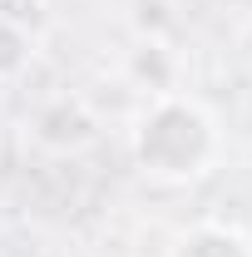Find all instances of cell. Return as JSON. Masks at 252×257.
<instances>
[{"mask_svg":"<svg viewBox=\"0 0 252 257\" xmlns=\"http://www.w3.org/2000/svg\"><path fill=\"white\" fill-rule=\"evenodd\" d=\"M129 154L154 183H198L222 159V128L208 104L188 94H158L129 128Z\"/></svg>","mask_w":252,"mask_h":257,"instance_id":"obj_1","label":"cell"},{"mask_svg":"<svg viewBox=\"0 0 252 257\" xmlns=\"http://www.w3.org/2000/svg\"><path fill=\"white\" fill-rule=\"evenodd\" d=\"M30 139L45 154H79L99 139V114L79 94H55L30 114Z\"/></svg>","mask_w":252,"mask_h":257,"instance_id":"obj_2","label":"cell"},{"mask_svg":"<svg viewBox=\"0 0 252 257\" xmlns=\"http://www.w3.org/2000/svg\"><path fill=\"white\" fill-rule=\"evenodd\" d=\"M168 257H252V237L227 223H193L173 237Z\"/></svg>","mask_w":252,"mask_h":257,"instance_id":"obj_3","label":"cell"},{"mask_svg":"<svg viewBox=\"0 0 252 257\" xmlns=\"http://www.w3.org/2000/svg\"><path fill=\"white\" fill-rule=\"evenodd\" d=\"M129 79L134 84H144V89H154L158 94H178L173 84H178V64H173V55L163 50V45H154V40H139L134 50H129Z\"/></svg>","mask_w":252,"mask_h":257,"instance_id":"obj_4","label":"cell"},{"mask_svg":"<svg viewBox=\"0 0 252 257\" xmlns=\"http://www.w3.org/2000/svg\"><path fill=\"white\" fill-rule=\"evenodd\" d=\"M30 60V40L20 25H10V20H0V79H15L20 69Z\"/></svg>","mask_w":252,"mask_h":257,"instance_id":"obj_5","label":"cell"}]
</instances>
